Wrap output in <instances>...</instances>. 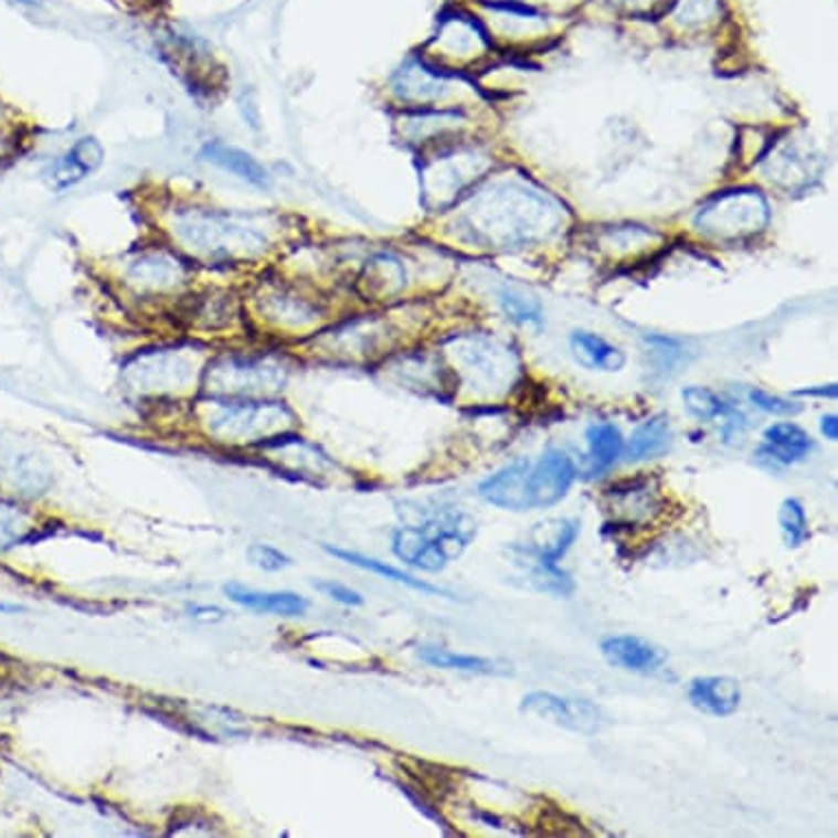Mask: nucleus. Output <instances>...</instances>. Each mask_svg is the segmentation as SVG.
Here are the masks:
<instances>
[{
  "label": "nucleus",
  "instance_id": "20",
  "mask_svg": "<svg viewBox=\"0 0 838 838\" xmlns=\"http://www.w3.org/2000/svg\"><path fill=\"white\" fill-rule=\"evenodd\" d=\"M422 661H426L433 668L442 670L468 671V673H484V676H505L511 671V666L488 659V657H475V655H457L446 648H422L420 650Z\"/></svg>",
  "mask_w": 838,
  "mask_h": 838
},
{
  "label": "nucleus",
  "instance_id": "16",
  "mask_svg": "<svg viewBox=\"0 0 838 838\" xmlns=\"http://www.w3.org/2000/svg\"><path fill=\"white\" fill-rule=\"evenodd\" d=\"M586 444L591 462L588 479H595L617 464V459L624 455L626 439L613 422H595L586 428Z\"/></svg>",
  "mask_w": 838,
  "mask_h": 838
},
{
  "label": "nucleus",
  "instance_id": "34",
  "mask_svg": "<svg viewBox=\"0 0 838 838\" xmlns=\"http://www.w3.org/2000/svg\"><path fill=\"white\" fill-rule=\"evenodd\" d=\"M0 146H2V141H0Z\"/></svg>",
  "mask_w": 838,
  "mask_h": 838
},
{
  "label": "nucleus",
  "instance_id": "33",
  "mask_svg": "<svg viewBox=\"0 0 838 838\" xmlns=\"http://www.w3.org/2000/svg\"><path fill=\"white\" fill-rule=\"evenodd\" d=\"M18 606H7V604H0V613H15Z\"/></svg>",
  "mask_w": 838,
  "mask_h": 838
},
{
  "label": "nucleus",
  "instance_id": "23",
  "mask_svg": "<svg viewBox=\"0 0 838 838\" xmlns=\"http://www.w3.org/2000/svg\"><path fill=\"white\" fill-rule=\"evenodd\" d=\"M499 301H501V308H503L507 319H511L513 323L533 326V328L542 326V310L535 301H531V299H527L513 290H503L499 295Z\"/></svg>",
  "mask_w": 838,
  "mask_h": 838
},
{
  "label": "nucleus",
  "instance_id": "22",
  "mask_svg": "<svg viewBox=\"0 0 838 838\" xmlns=\"http://www.w3.org/2000/svg\"><path fill=\"white\" fill-rule=\"evenodd\" d=\"M777 520H779V527H782V533H784V540L788 547L797 549L808 540V535H810L808 516H806V509L799 499H784L779 505Z\"/></svg>",
  "mask_w": 838,
  "mask_h": 838
},
{
  "label": "nucleus",
  "instance_id": "26",
  "mask_svg": "<svg viewBox=\"0 0 838 838\" xmlns=\"http://www.w3.org/2000/svg\"><path fill=\"white\" fill-rule=\"evenodd\" d=\"M749 400L764 413H771V415H799L804 411L802 404L797 402H791L786 397H779V395H773L764 389H751L749 393Z\"/></svg>",
  "mask_w": 838,
  "mask_h": 838
},
{
  "label": "nucleus",
  "instance_id": "10",
  "mask_svg": "<svg viewBox=\"0 0 838 838\" xmlns=\"http://www.w3.org/2000/svg\"><path fill=\"white\" fill-rule=\"evenodd\" d=\"M531 464L527 459H516L507 464L499 473L481 481L479 495L486 503L501 507L507 511H527L529 499H527V475H529Z\"/></svg>",
  "mask_w": 838,
  "mask_h": 838
},
{
  "label": "nucleus",
  "instance_id": "29",
  "mask_svg": "<svg viewBox=\"0 0 838 838\" xmlns=\"http://www.w3.org/2000/svg\"><path fill=\"white\" fill-rule=\"evenodd\" d=\"M189 615H191L195 622H204V624H211V622H220V619H224V611H220V608H215V606H200V604L189 606Z\"/></svg>",
  "mask_w": 838,
  "mask_h": 838
},
{
  "label": "nucleus",
  "instance_id": "28",
  "mask_svg": "<svg viewBox=\"0 0 838 838\" xmlns=\"http://www.w3.org/2000/svg\"><path fill=\"white\" fill-rule=\"evenodd\" d=\"M20 527H22V518L18 513H13L9 507L0 505V547L18 540Z\"/></svg>",
  "mask_w": 838,
  "mask_h": 838
},
{
  "label": "nucleus",
  "instance_id": "21",
  "mask_svg": "<svg viewBox=\"0 0 838 838\" xmlns=\"http://www.w3.org/2000/svg\"><path fill=\"white\" fill-rule=\"evenodd\" d=\"M682 402H685L687 413L700 422H711L718 417L724 420L729 413L735 411L715 391H711L709 386H698V384L682 389Z\"/></svg>",
  "mask_w": 838,
  "mask_h": 838
},
{
  "label": "nucleus",
  "instance_id": "5",
  "mask_svg": "<svg viewBox=\"0 0 838 838\" xmlns=\"http://www.w3.org/2000/svg\"><path fill=\"white\" fill-rule=\"evenodd\" d=\"M577 479L573 459L558 448H549L527 475V499L531 509H547L560 503Z\"/></svg>",
  "mask_w": 838,
  "mask_h": 838
},
{
  "label": "nucleus",
  "instance_id": "1",
  "mask_svg": "<svg viewBox=\"0 0 838 838\" xmlns=\"http://www.w3.org/2000/svg\"><path fill=\"white\" fill-rule=\"evenodd\" d=\"M173 231L187 248L209 262L253 259L268 246V233L237 213L189 209L176 215Z\"/></svg>",
  "mask_w": 838,
  "mask_h": 838
},
{
  "label": "nucleus",
  "instance_id": "4",
  "mask_svg": "<svg viewBox=\"0 0 838 838\" xmlns=\"http://www.w3.org/2000/svg\"><path fill=\"white\" fill-rule=\"evenodd\" d=\"M290 417V413L275 402H255L251 397L244 400H229L220 406V415H215L213 431L222 437L231 439H246L253 435H262L271 428H277L279 422Z\"/></svg>",
  "mask_w": 838,
  "mask_h": 838
},
{
  "label": "nucleus",
  "instance_id": "13",
  "mask_svg": "<svg viewBox=\"0 0 838 838\" xmlns=\"http://www.w3.org/2000/svg\"><path fill=\"white\" fill-rule=\"evenodd\" d=\"M571 353L577 364H582L588 371H622L626 364V353L608 342L604 336L593 335L577 330L569 338Z\"/></svg>",
  "mask_w": 838,
  "mask_h": 838
},
{
  "label": "nucleus",
  "instance_id": "6",
  "mask_svg": "<svg viewBox=\"0 0 838 838\" xmlns=\"http://www.w3.org/2000/svg\"><path fill=\"white\" fill-rule=\"evenodd\" d=\"M600 650L608 666L635 673L659 671L668 661V655L661 648L635 635L606 637L600 644Z\"/></svg>",
  "mask_w": 838,
  "mask_h": 838
},
{
  "label": "nucleus",
  "instance_id": "14",
  "mask_svg": "<svg viewBox=\"0 0 838 838\" xmlns=\"http://www.w3.org/2000/svg\"><path fill=\"white\" fill-rule=\"evenodd\" d=\"M673 444V428H671L668 415H655L639 424L630 437V442L624 446L626 459L630 464L648 462L666 455Z\"/></svg>",
  "mask_w": 838,
  "mask_h": 838
},
{
  "label": "nucleus",
  "instance_id": "12",
  "mask_svg": "<svg viewBox=\"0 0 838 838\" xmlns=\"http://www.w3.org/2000/svg\"><path fill=\"white\" fill-rule=\"evenodd\" d=\"M224 593L231 602L259 611L271 615H284V617H299L308 611V600L297 593H282V591H253L242 584H226Z\"/></svg>",
  "mask_w": 838,
  "mask_h": 838
},
{
  "label": "nucleus",
  "instance_id": "24",
  "mask_svg": "<svg viewBox=\"0 0 838 838\" xmlns=\"http://www.w3.org/2000/svg\"><path fill=\"white\" fill-rule=\"evenodd\" d=\"M266 299H268V306L273 308V315L279 317L286 323H297L299 326V321H308L310 319L308 304L299 295H295L290 290L271 293Z\"/></svg>",
  "mask_w": 838,
  "mask_h": 838
},
{
  "label": "nucleus",
  "instance_id": "25",
  "mask_svg": "<svg viewBox=\"0 0 838 838\" xmlns=\"http://www.w3.org/2000/svg\"><path fill=\"white\" fill-rule=\"evenodd\" d=\"M246 555H248L251 564L262 569V571H282V569H288L293 564L290 555H286L284 551H279L277 547H271V544H251Z\"/></svg>",
  "mask_w": 838,
  "mask_h": 838
},
{
  "label": "nucleus",
  "instance_id": "32",
  "mask_svg": "<svg viewBox=\"0 0 838 838\" xmlns=\"http://www.w3.org/2000/svg\"><path fill=\"white\" fill-rule=\"evenodd\" d=\"M7 2H13V4H24V7H33V4H35L33 0H7Z\"/></svg>",
  "mask_w": 838,
  "mask_h": 838
},
{
  "label": "nucleus",
  "instance_id": "18",
  "mask_svg": "<svg viewBox=\"0 0 838 838\" xmlns=\"http://www.w3.org/2000/svg\"><path fill=\"white\" fill-rule=\"evenodd\" d=\"M184 266L166 253L141 255L130 266V279L148 290H166L184 279Z\"/></svg>",
  "mask_w": 838,
  "mask_h": 838
},
{
  "label": "nucleus",
  "instance_id": "7",
  "mask_svg": "<svg viewBox=\"0 0 838 838\" xmlns=\"http://www.w3.org/2000/svg\"><path fill=\"white\" fill-rule=\"evenodd\" d=\"M577 535H580V520L549 518L533 524V529L527 535V544L518 549L544 564H558L566 555V551L573 547Z\"/></svg>",
  "mask_w": 838,
  "mask_h": 838
},
{
  "label": "nucleus",
  "instance_id": "3",
  "mask_svg": "<svg viewBox=\"0 0 838 838\" xmlns=\"http://www.w3.org/2000/svg\"><path fill=\"white\" fill-rule=\"evenodd\" d=\"M520 711L580 735H595L606 726V715L595 702L553 691L527 693L520 702Z\"/></svg>",
  "mask_w": 838,
  "mask_h": 838
},
{
  "label": "nucleus",
  "instance_id": "15",
  "mask_svg": "<svg viewBox=\"0 0 838 838\" xmlns=\"http://www.w3.org/2000/svg\"><path fill=\"white\" fill-rule=\"evenodd\" d=\"M104 161V150L95 139H82L77 141L64 159L55 163L51 169V184L55 189H68L84 180L88 173L102 166Z\"/></svg>",
  "mask_w": 838,
  "mask_h": 838
},
{
  "label": "nucleus",
  "instance_id": "31",
  "mask_svg": "<svg viewBox=\"0 0 838 838\" xmlns=\"http://www.w3.org/2000/svg\"><path fill=\"white\" fill-rule=\"evenodd\" d=\"M795 395H817V397H837L838 386L837 384H828V386H819V389H802V391H795Z\"/></svg>",
  "mask_w": 838,
  "mask_h": 838
},
{
  "label": "nucleus",
  "instance_id": "9",
  "mask_svg": "<svg viewBox=\"0 0 838 838\" xmlns=\"http://www.w3.org/2000/svg\"><path fill=\"white\" fill-rule=\"evenodd\" d=\"M49 486V475L40 470L33 455H24L0 444V492L13 497H40Z\"/></svg>",
  "mask_w": 838,
  "mask_h": 838
},
{
  "label": "nucleus",
  "instance_id": "11",
  "mask_svg": "<svg viewBox=\"0 0 838 838\" xmlns=\"http://www.w3.org/2000/svg\"><path fill=\"white\" fill-rule=\"evenodd\" d=\"M815 448L808 431L795 422H777L764 431V444L757 455L777 466H793L804 462Z\"/></svg>",
  "mask_w": 838,
  "mask_h": 838
},
{
  "label": "nucleus",
  "instance_id": "19",
  "mask_svg": "<svg viewBox=\"0 0 838 838\" xmlns=\"http://www.w3.org/2000/svg\"><path fill=\"white\" fill-rule=\"evenodd\" d=\"M202 159L215 168L231 171L233 176H237V178H242L255 187H268V182H271V176H268L266 168L244 150H237V148H231L224 144H209L202 150Z\"/></svg>",
  "mask_w": 838,
  "mask_h": 838
},
{
  "label": "nucleus",
  "instance_id": "8",
  "mask_svg": "<svg viewBox=\"0 0 838 838\" xmlns=\"http://www.w3.org/2000/svg\"><path fill=\"white\" fill-rule=\"evenodd\" d=\"M687 698L693 709L713 718H726L738 711L742 687L731 676H698L689 682Z\"/></svg>",
  "mask_w": 838,
  "mask_h": 838
},
{
  "label": "nucleus",
  "instance_id": "17",
  "mask_svg": "<svg viewBox=\"0 0 838 838\" xmlns=\"http://www.w3.org/2000/svg\"><path fill=\"white\" fill-rule=\"evenodd\" d=\"M323 549H326L330 555H335V558L342 560V562H347V564H351V566H358V569H364V571H369V573L382 575V577H386V580H391V582H395V584H404V586H409V588H413V591H417V593H424V595H439V597L457 600L450 591L439 588V586H433V584H428V582H424V580H417L415 575H409V573H404V571H400V569H395V566H391V564H386V562H382V560L367 558V555H362V553H358V551L338 549V547H330V544H326Z\"/></svg>",
  "mask_w": 838,
  "mask_h": 838
},
{
  "label": "nucleus",
  "instance_id": "2",
  "mask_svg": "<svg viewBox=\"0 0 838 838\" xmlns=\"http://www.w3.org/2000/svg\"><path fill=\"white\" fill-rule=\"evenodd\" d=\"M286 380L284 367L264 358H224L209 367L211 389L229 397L266 395Z\"/></svg>",
  "mask_w": 838,
  "mask_h": 838
},
{
  "label": "nucleus",
  "instance_id": "30",
  "mask_svg": "<svg viewBox=\"0 0 838 838\" xmlns=\"http://www.w3.org/2000/svg\"><path fill=\"white\" fill-rule=\"evenodd\" d=\"M821 435L830 442H837L838 439V417L835 413L830 415H824L821 417Z\"/></svg>",
  "mask_w": 838,
  "mask_h": 838
},
{
  "label": "nucleus",
  "instance_id": "27",
  "mask_svg": "<svg viewBox=\"0 0 838 838\" xmlns=\"http://www.w3.org/2000/svg\"><path fill=\"white\" fill-rule=\"evenodd\" d=\"M317 591L326 593L328 597H332L335 602L344 604V606H362L364 604V597L358 591H353L340 582H319Z\"/></svg>",
  "mask_w": 838,
  "mask_h": 838
}]
</instances>
